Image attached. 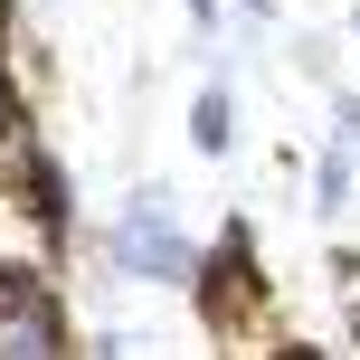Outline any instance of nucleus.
Returning <instances> with one entry per match:
<instances>
[{
	"label": "nucleus",
	"mask_w": 360,
	"mask_h": 360,
	"mask_svg": "<svg viewBox=\"0 0 360 360\" xmlns=\"http://www.w3.org/2000/svg\"><path fill=\"white\" fill-rule=\"evenodd\" d=\"M114 266H133L143 285H190V275H199V256H190V237L171 228L162 190H133V199H124V228H114Z\"/></svg>",
	"instance_id": "nucleus-1"
},
{
	"label": "nucleus",
	"mask_w": 360,
	"mask_h": 360,
	"mask_svg": "<svg viewBox=\"0 0 360 360\" xmlns=\"http://www.w3.org/2000/svg\"><path fill=\"white\" fill-rule=\"evenodd\" d=\"M48 351H67V313H57V294L19 285L0 304V360H48Z\"/></svg>",
	"instance_id": "nucleus-2"
},
{
	"label": "nucleus",
	"mask_w": 360,
	"mask_h": 360,
	"mask_svg": "<svg viewBox=\"0 0 360 360\" xmlns=\"http://www.w3.org/2000/svg\"><path fill=\"white\" fill-rule=\"evenodd\" d=\"M190 143H199V152H228V143H237V114H228V95H218V86L190 105Z\"/></svg>",
	"instance_id": "nucleus-3"
},
{
	"label": "nucleus",
	"mask_w": 360,
	"mask_h": 360,
	"mask_svg": "<svg viewBox=\"0 0 360 360\" xmlns=\"http://www.w3.org/2000/svg\"><path fill=\"white\" fill-rule=\"evenodd\" d=\"M313 199H323V209H332V218H342V209H351V133H342V143H332V152H323V190H313Z\"/></svg>",
	"instance_id": "nucleus-4"
},
{
	"label": "nucleus",
	"mask_w": 360,
	"mask_h": 360,
	"mask_svg": "<svg viewBox=\"0 0 360 360\" xmlns=\"http://www.w3.org/2000/svg\"><path fill=\"white\" fill-rule=\"evenodd\" d=\"M180 10H190V19H199V29H218V0H180Z\"/></svg>",
	"instance_id": "nucleus-5"
},
{
	"label": "nucleus",
	"mask_w": 360,
	"mask_h": 360,
	"mask_svg": "<svg viewBox=\"0 0 360 360\" xmlns=\"http://www.w3.org/2000/svg\"><path fill=\"white\" fill-rule=\"evenodd\" d=\"M237 10H247V19H275V0H237Z\"/></svg>",
	"instance_id": "nucleus-6"
}]
</instances>
